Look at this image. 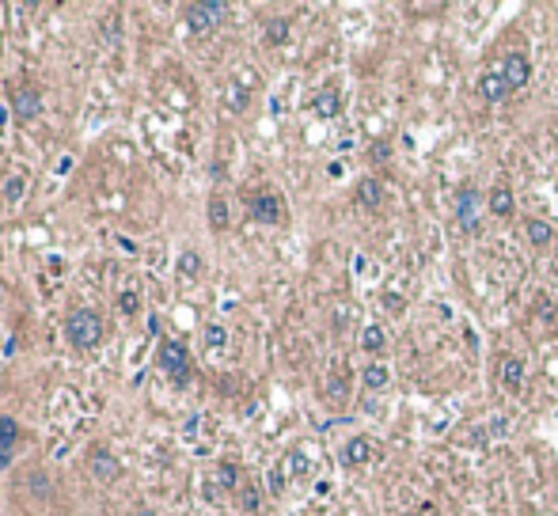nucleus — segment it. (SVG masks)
<instances>
[{
    "label": "nucleus",
    "mask_w": 558,
    "mask_h": 516,
    "mask_svg": "<svg viewBox=\"0 0 558 516\" xmlns=\"http://www.w3.org/2000/svg\"><path fill=\"white\" fill-rule=\"evenodd\" d=\"M65 338H69L72 349H95L103 342L99 312H92V307H76V312H69V319H65Z\"/></svg>",
    "instance_id": "obj_1"
},
{
    "label": "nucleus",
    "mask_w": 558,
    "mask_h": 516,
    "mask_svg": "<svg viewBox=\"0 0 558 516\" xmlns=\"http://www.w3.org/2000/svg\"><path fill=\"white\" fill-rule=\"evenodd\" d=\"M160 365L171 376L175 388H186V383H190V357H186V346L182 342L163 338V342H160Z\"/></svg>",
    "instance_id": "obj_2"
},
{
    "label": "nucleus",
    "mask_w": 558,
    "mask_h": 516,
    "mask_svg": "<svg viewBox=\"0 0 558 516\" xmlns=\"http://www.w3.org/2000/svg\"><path fill=\"white\" fill-rule=\"evenodd\" d=\"M221 16H228V4H221V0L190 4L186 8V27H190L194 35H205V31H213L217 23H221Z\"/></svg>",
    "instance_id": "obj_3"
},
{
    "label": "nucleus",
    "mask_w": 558,
    "mask_h": 516,
    "mask_svg": "<svg viewBox=\"0 0 558 516\" xmlns=\"http://www.w3.org/2000/svg\"><path fill=\"white\" fill-rule=\"evenodd\" d=\"M247 213H251V221H258V224H278L281 216H285V209H281V197L270 194V190H262V194L251 197Z\"/></svg>",
    "instance_id": "obj_4"
},
{
    "label": "nucleus",
    "mask_w": 558,
    "mask_h": 516,
    "mask_svg": "<svg viewBox=\"0 0 558 516\" xmlns=\"http://www.w3.org/2000/svg\"><path fill=\"white\" fill-rule=\"evenodd\" d=\"M478 205H483V197H478V190L475 186H464L459 190V205H456V213H459V224H464V232H478Z\"/></svg>",
    "instance_id": "obj_5"
},
{
    "label": "nucleus",
    "mask_w": 558,
    "mask_h": 516,
    "mask_svg": "<svg viewBox=\"0 0 558 516\" xmlns=\"http://www.w3.org/2000/svg\"><path fill=\"white\" fill-rule=\"evenodd\" d=\"M501 76H505V84L513 92H520V87L532 80V61L524 57V53H509L505 65H501Z\"/></svg>",
    "instance_id": "obj_6"
},
{
    "label": "nucleus",
    "mask_w": 558,
    "mask_h": 516,
    "mask_svg": "<svg viewBox=\"0 0 558 516\" xmlns=\"http://www.w3.org/2000/svg\"><path fill=\"white\" fill-rule=\"evenodd\" d=\"M42 111V92L38 87H16V95H12V114L19 118V122H27V118H35Z\"/></svg>",
    "instance_id": "obj_7"
},
{
    "label": "nucleus",
    "mask_w": 558,
    "mask_h": 516,
    "mask_svg": "<svg viewBox=\"0 0 558 516\" xmlns=\"http://www.w3.org/2000/svg\"><path fill=\"white\" fill-rule=\"evenodd\" d=\"M16 452H19V425L16 418H0V471L12 467Z\"/></svg>",
    "instance_id": "obj_8"
},
{
    "label": "nucleus",
    "mask_w": 558,
    "mask_h": 516,
    "mask_svg": "<svg viewBox=\"0 0 558 516\" xmlns=\"http://www.w3.org/2000/svg\"><path fill=\"white\" fill-rule=\"evenodd\" d=\"M478 92H483L486 103H505V99L513 95V87L505 84V76H501V69H498V72H483V80H478Z\"/></svg>",
    "instance_id": "obj_9"
},
{
    "label": "nucleus",
    "mask_w": 558,
    "mask_h": 516,
    "mask_svg": "<svg viewBox=\"0 0 558 516\" xmlns=\"http://www.w3.org/2000/svg\"><path fill=\"white\" fill-rule=\"evenodd\" d=\"M338 459H342L346 467H361V463H368V459H372V441H368V437H354V441H346V444H342Z\"/></svg>",
    "instance_id": "obj_10"
},
{
    "label": "nucleus",
    "mask_w": 558,
    "mask_h": 516,
    "mask_svg": "<svg viewBox=\"0 0 558 516\" xmlns=\"http://www.w3.org/2000/svg\"><path fill=\"white\" fill-rule=\"evenodd\" d=\"M486 209L494 213V216H501V221H509V216L517 213V202H513V190H509L505 182L490 190V197H486Z\"/></svg>",
    "instance_id": "obj_11"
},
{
    "label": "nucleus",
    "mask_w": 558,
    "mask_h": 516,
    "mask_svg": "<svg viewBox=\"0 0 558 516\" xmlns=\"http://www.w3.org/2000/svg\"><path fill=\"white\" fill-rule=\"evenodd\" d=\"M312 111L319 118H338L342 114V95H338V87H323V92L312 95Z\"/></svg>",
    "instance_id": "obj_12"
},
{
    "label": "nucleus",
    "mask_w": 558,
    "mask_h": 516,
    "mask_svg": "<svg viewBox=\"0 0 558 516\" xmlns=\"http://www.w3.org/2000/svg\"><path fill=\"white\" fill-rule=\"evenodd\" d=\"M92 475L99 478V482H111V478H118V459H114V452L111 448H95L92 452Z\"/></svg>",
    "instance_id": "obj_13"
},
{
    "label": "nucleus",
    "mask_w": 558,
    "mask_h": 516,
    "mask_svg": "<svg viewBox=\"0 0 558 516\" xmlns=\"http://www.w3.org/2000/svg\"><path fill=\"white\" fill-rule=\"evenodd\" d=\"M354 197H357L361 205H365V209H376V205L384 202V182H380V179H372V175H368V179H361V182H357Z\"/></svg>",
    "instance_id": "obj_14"
},
{
    "label": "nucleus",
    "mask_w": 558,
    "mask_h": 516,
    "mask_svg": "<svg viewBox=\"0 0 558 516\" xmlns=\"http://www.w3.org/2000/svg\"><path fill=\"white\" fill-rule=\"evenodd\" d=\"M501 383H505V391H513V395L524 388V357H505V361H501Z\"/></svg>",
    "instance_id": "obj_15"
},
{
    "label": "nucleus",
    "mask_w": 558,
    "mask_h": 516,
    "mask_svg": "<svg viewBox=\"0 0 558 516\" xmlns=\"http://www.w3.org/2000/svg\"><path fill=\"white\" fill-rule=\"evenodd\" d=\"M27 190H31V179L23 171H16V175H8V179H4V186H0V197H4V202H23Z\"/></svg>",
    "instance_id": "obj_16"
},
{
    "label": "nucleus",
    "mask_w": 558,
    "mask_h": 516,
    "mask_svg": "<svg viewBox=\"0 0 558 516\" xmlns=\"http://www.w3.org/2000/svg\"><path fill=\"white\" fill-rule=\"evenodd\" d=\"M361 346H365V353H384V346H388L384 326H380V323H368L365 331H361Z\"/></svg>",
    "instance_id": "obj_17"
},
{
    "label": "nucleus",
    "mask_w": 558,
    "mask_h": 516,
    "mask_svg": "<svg viewBox=\"0 0 558 516\" xmlns=\"http://www.w3.org/2000/svg\"><path fill=\"white\" fill-rule=\"evenodd\" d=\"M524 232H528V239L535 247H547L554 239V228L547 224V221H540V216H532V221H524Z\"/></svg>",
    "instance_id": "obj_18"
},
{
    "label": "nucleus",
    "mask_w": 558,
    "mask_h": 516,
    "mask_svg": "<svg viewBox=\"0 0 558 516\" xmlns=\"http://www.w3.org/2000/svg\"><path fill=\"white\" fill-rule=\"evenodd\" d=\"M209 228H213V232H224V228H228V202L221 194L209 197Z\"/></svg>",
    "instance_id": "obj_19"
},
{
    "label": "nucleus",
    "mask_w": 558,
    "mask_h": 516,
    "mask_svg": "<svg viewBox=\"0 0 558 516\" xmlns=\"http://www.w3.org/2000/svg\"><path fill=\"white\" fill-rule=\"evenodd\" d=\"M202 342H205V349H224L228 346V326L224 323H205Z\"/></svg>",
    "instance_id": "obj_20"
},
{
    "label": "nucleus",
    "mask_w": 558,
    "mask_h": 516,
    "mask_svg": "<svg viewBox=\"0 0 558 516\" xmlns=\"http://www.w3.org/2000/svg\"><path fill=\"white\" fill-rule=\"evenodd\" d=\"M361 380H365V388H368V391H380V388H388L391 372H388V365H380V361H376V365H368V368H365V376H361Z\"/></svg>",
    "instance_id": "obj_21"
},
{
    "label": "nucleus",
    "mask_w": 558,
    "mask_h": 516,
    "mask_svg": "<svg viewBox=\"0 0 558 516\" xmlns=\"http://www.w3.org/2000/svg\"><path fill=\"white\" fill-rule=\"evenodd\" d=\"M239 509L251 512V516L262 509V493H258V486H239Z\"/></svg>",
    "instance_id": "obj_22"
},
{
    "label": "nucleus",
    "mask_w": 558,
    "mask_h": 516,
    "mask_svg": "<svg viewBox=\"0 0 558 516\" xmlns=\"http://www.w3.org/2000/svg\"><path fill=\"white\" fill-rule=\"evenodd\" d=\"M266 38L278 46V42H285L289 38V19H281V16H273V19H266Z\"/></svg>",
    "instance_id": "obj_23"
},
{
    "label": "nucleus",
    "mask_w": 558,
    "mask_h": 516,
    "mask_svg": "<svg viewBox=\"0 0 558 516\" xmlns=\"http://www.w3.org/2000/svg\"><path fill=\"white\" fill-rule=\"evenodd\" d=\"M217 482H221L224 490H236L239 486V467L236 463H221V467H217Z\"/></svg>",
    "instance_id": "obj_24"
},
{
    "label": "nucleus",
    "mask_w": 558,
    "mask_h": 516,
    "mask_svg": "<svg viewBox=\"0 0 558 516\" xmlns=\"http://www.w3.org/2000/svg\"><path fill=\"white\" fill-rule=\"evenodd\" d=\"M118 312H122V315H137L141 312V296L133 289H126L122 296H118Z\"/></svg>",
    "instance_id": "obj_25"
},
{
    "label": "nucleus",
    "mask_w": 558,
    "mask_h": 516,
    "mask_svg": "<svg viewBox=\"0 0 558 516\" xmlns=\"http://www.w3.org/2000/svg\"><path fill=\"white\" fill-rule=\"evenodd\" d=\"M31 490L38 493V501L50 498V482H46V475H42V471H35V475H31Z\"/></svg>",
    "instance_id": "obj_26"
},
{
    "label": "nucleus",
    "mask_w": 558,
    "mask_h": 516,
    "mask_svg": "<svg viewBox=\"0 0 558 516\" xmlns=\"http://www.w3.org/2000/svg\"><path fill=\"white\" fill-rule=\"evenodd\" d=\"M266 482H270V493H281L285 490V467H273Z\"/></svg>",
    "instance_id": "obj_27"
},
{
    "label": "nucleus",
    "mask_w": 558,
    "mask_h": 516,
    "mask_svg": "<svg viewBox=\"0 0 558 516\" xmlns=\"http://www.w3.org/2000/svg\"><path fill=\"white\" fill-rule=\"evenodd\" d=\"M198 270H202V258L194 255V251H186V255H182V273H190V278H194Z\"/></svg>",
    "instance_id": "obj_28"
},
{
    "label": "nucleus",
    "mask_w": 558,
    "mask_h": 516,
    "mask_svg": "<svg viewBox=\"0 0 558 516\" xmlns=\"http://www.w3.org/2000/svg\"><path fill=\"white\" fill-rule=\"evenodd\" d=\"M388 156H391V148L384 145V141H380V145H372V148H368V160H376V163H388Z\"/></svg>",
    "instance_id": "obj_29"
},
{
    "label": "nucleus",
    "mask_w": 558,
    "mask_h": 516,
    "mask_svg": "<svg viewBox=\"0 0 558 516\" xmlns=\"http://www.w3.org/2000/svg\"><path fill=\"white\" fill-rule=\"evenodd\" d=\"M137 516H156V512H152V509H137Z\"/></svg>",
    "instance_id": "obj_30"
},
{
    "label": "nucleus",
    "mask_w": 558,
    "mask_h": 516,
    "mask_svg": "<svg viewBox=\"0 0 558 516\" xmlns=\"http://www.w3.org/2000/svg\"><path fill=\"white\" fill-rule=\"evenodd\" d=\"M407 516H422V512H407Z\"/></svg>",
    "instance_id": "obj_31"
}]
</instances>
